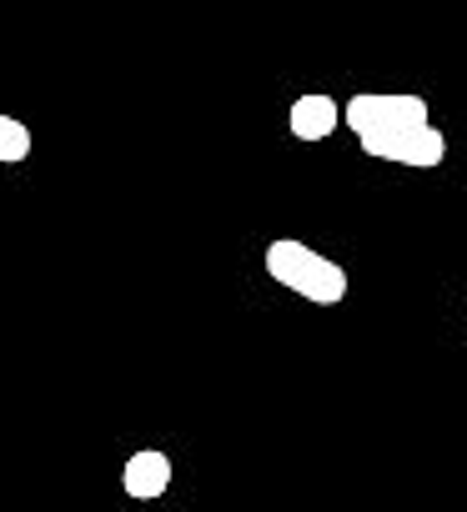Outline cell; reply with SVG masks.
<instances>
[{"label": "cell", "instance_id": "obj_1", "mask_svg": "<svg viewBox=\"0 0 467 512\" xmlns=\"http://www.w3.org/2000/svg\"><path fill=\"white\" fill-rule=\"evenodd\" d=\"M262 267L277 287L297 292L312 307H342V297H347V267H337L332 256H322L317 246H307L297 236H277L262 256Z\"/></svg>", "mask_w": 467, "mask_h": 512}, {"label": "cell", "instance_id": "obj_2", "mask_svg": "<svg viewBox=\"0 0 467 512\" xmlns=\"http://www.w3.org/2000/svg\"><path fill=\"white\" fill-rule=\"evenodd\" d=\"M432 111L422 96H387V91H362L352 101H342V126L362 141V136H382V131H407V126H427Z\"/></svg>", "mask_w": 467, "mask_h": 512}, {"label": "cell", "instance_id": "obj_3", "mask_svg": "<svg viewBox=\"0 0 467 512\" xmlns=\"http://www.w3.org/2000/svg\"><path fill=\"white\" fill-rule=\"evenodd\" d=\"M362 151L372 161H392V166H417L432 171L447 156V136L427 121V126H407V131H382V136H362Z\"/></svg>", "mask_w": 467, "mask_h": 512}, {"label": "cell", "instance_id": "obj_4", "mask_svg": "<svg viewBox=\"0 0 467 512\" xmlns=\"http://www.w3.org/2000/svg\"><path fill=\"white\" fill-rule=\"evenodd\" d=\"M121 487H126V497H136V502H156V497H166V487H171V457L156 452V447L131 452L126 467H121Z\"/></svg>", "mask_w": 467, "mask_h": 512}, {"label": "cell", "instance_id": "obj_5", "mask_svg": "<svg viewBox=\"0 0 467 512\" xmlns=\"http://www.w3.org/2000/svg\"><path fill=\"white\" fill-rule=\"evenodd\" d=\"M287 126H292V136L302 146H317V141H327L342 126V106L332 96H317V91L312 96H297L292 111H287Z\"/></svg>", "mask_w": 467, "mask_h": 512}, {"label": "cell", "instance_id": "obj_6", "mask_svg": "<svg viewBox=\"0 0 467 512\" xmlns=\"http://www.w3.org/2000/svg\"><path fill=\"white\" fill-rule=\"evenodd\" d=\"M26 156H31V126L0 111V161L16 166V161H26Z\"/></svg>", "mask_w": 467, "mask_h": 512}, {"label": "cell", "instance_id": "obj_7", "mask_svg": "<svg viewBox=\"0 0 467 512\" xmlns=\"http://www.w3.org/2000/svg\"><path fill=\"white\" fill-rule=\"evenodd\" d=\"M462 332H467V322H462Z\"/></svg>", "mask_w": 467, "mask_h": 512}]
</instances>
